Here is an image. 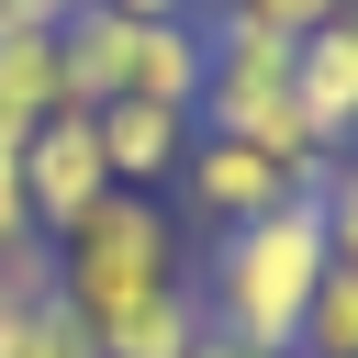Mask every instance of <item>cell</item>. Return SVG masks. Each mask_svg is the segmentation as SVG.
Returning a JSON list of instances; mask_svg holds the SVG:
<instances>
[{
  "label": "cell",
  "mask_w": 358,
  "mask_h": 358,
  "mask_svg": "<svg viewBox=\"0 0 358 358\" xmlns=\"http://www.w3.org/2000/svg\"><path fill=\"white\" fill-rule=\"evenodd\" d=\"M324 268H336V246H324V213H313V190H302V201H280V213H257V224H224V235L201 246L190 291H201V324H213V336L302 347V313H313V280H324Z\"/></svg>",
  "instance_id": "cell-1"
},
{
  "label": "cell",
  "mask_w": 358,
  "mask_h": 358,
  "mask_svg": "<svg viewBox=\"0 0 358 358\" xmlns=\"http://www.w3.org/2000/svg\"><path fill=\"white\" fill-rule=\"evenodd\" d=\"M201 358H291V347H246V336H201Z\"/></svg>",
  "instance_id": "cell-18"
},
{
  "label": "cell",
  "mask_w": 358,
  "mask_h": 358,
  "mask_svg": "<svg viewBox=\"0 0 358 358\" xmlns=\"http://www.w3.org/2000/svg\"><path fill=\"white\" fill-rule=\"evenodd\" d=\"M0 358H101V347H90V324H78L56 291H34V302L0 313Z\"/></svg>",
  "instance_id": "cell-11"
},
{
  "label": "cell",
  "mask_w": 358,
  "mask_h": 358,
  "mask_svg": "<svg viewBox=\"0 0 358 358\" xmlns=\"http://www.w3.org/2000/svg\"><path fill=\"white\" fill-rule=\"evenodd\" d=\"M67 112V67H56V22H0V134L22 145L34 123Z\"/></svg>",
  "instance_id": "cell-9"
},
{
  "label": "cell",
  "mask_w": 358,
  "mask_h": 358,
  "mask_svg": "<svg viewBox=\"0 0 358 358\" xmlns=\"http://www.w3.org/2000/svg\"><path fill=\"white\" fill-rule=\"evenodd\" d=\"M291 358H358V268L347 257L313 280V313H302V347Z\"/></svg>",
  "instance_id": "cell-12"
},
{
  "label": "cell",
  "mask_w": 358,
  "mask_h": 358,
  "mask_svg": "<svg viewBox=\"0 0 358 358\" xmlns=\"http://www.w3.org/2000/svg\"><path fill=\"white\" fill-rule=\"evenodd\" d=\"M313 213H324V246L358 268V145H347V157H324V179H313Z\"/></svg>",
  "instance_id": "cell-14"
},
{
  "label": "cell",
  "mask_w": 358,
  "mask_h": 358,
  "mask_svg": "<svg viewBox=\"0 0 358 358\" xmlns=\"http://www.w3.org/2000/svg\"><path fill=\"white\" fill-rule=\"evenodd\" d=\"M291 90H302V123L324 134V157H347L358 145V22L347 11L291 45Z\"/></svg>",
  "instance_id": "cell-8"
},
{
  "label": "cell",
  "mask_w": 358,
  "mask_h": 358,
  "mask_svg": "<svg viewBox=\"0 0 358 358\" xmlns=\"http://www.w3.org/2000/svg\"><path fill=\"white\" fill-rule=\"evenodd\" d=\"M101 190H112V168H101L90 112H56V123L22 134V213H34V235H67Z\"/></svg>",
  "instance_id": "cell-5"
},
{
  "label": "cell",
  "mask_w": 358,
  "mask_h": 358,
  "mask_svg": "<svg viewBox=\"0 0 358 358\" xmlns=\"http://www.w3.org/2000/svg\"><path fill=\"white\" fill-rule=\"evenodd\" d=\"M201 336H213V324H201V291L179 280V291H157L145 313H123V324L90 336V347H101V358H201Z\"/></svg>",
  "instance_id": "cell-10"
},
{
  "label": "cell",
  "mask_w": 358,
  "mask_h": 358,
  "mask_svg": "<svg viewBox=\"0 0 358 358\" xmlns=\"http://www.w3.org/2000/svg\"><path fill=\"white\" fill-rule=\"evenodd\" d=\"M201 67H213V34H201V11H179V22H123V90H112V101L190 112V101H201Z\"/></svg>",
  "instance_id": "cell-6"
},
{
  "label": "cell",
  "mask_w": 358,
  "mask_h": 358,
  "mask_svg": "<svg viewBox=\"0 0 358 358\" xmlns=\"http://www.w3.org/2000/svg\"><path fill=\"white\" fill-rule=\"evenodd\" d=\"M90 134H101L112 190H168V179H179V157H190V112H157V101H101V112H90Z\"/></svg>",
  "instance_id": "cell-7"
},
{
  "label": "cell",
  "mask_w": 358,
  "mask_h": 358,
  "mask_svg": "<svg viewBox=\"0 0 358 358\" xmlns=\"http://www.w3.org/2000/svg\"><path fill=\"white\" fill-rule=\"evenodd\" d=\"M123 22H179V11H201V0H112Z\"/></svg>",
  "instance_id": "cell-17"
},
{
  "label": "cell",
  "mask_w": 358,
  "mask_h": 358,
  "mask_svg": "<svg viewBox=\"0 0 358 358\" xmlns=\"http://www.w3.org/2000/svg\"><path fill=\"white\" fill-rule=\"evenodd\" d=\"M34 235V213H22V145L0 134V246H22Z\"/></svg>",
  "instance_id": "cell-16"
},
{
  "label": "cell",
  "mask_w": 358,
  "mask_h": 358,
  "mask_svg": "<svg viewBox=\"0 0 358 358\" xmlns=\"http://www.w3.org/2000/svg\"><path fill=\"white\" fill-rule=\"evenodd\" d=\"M34 291H56V268H45V235L0 246V313H11V302H34Z\"/></svg>",
  "instance_id": "cell-15"
},
{
  "label": "cell",
  "mask_w": 358,
  "mask_h": 358,
  "mask_svg": "<svg viewBox=\"0 0 358 358\" xmlns=\"http://www.w3.org/2000/svg\"><path fill=\"white\" fill-rule=\"evenodd\" d=\"M347 0H201V22H246V34H280V45H302V34H324Z\"/></svg>",
  "instance_id": "cell-13"
},
{
  "label": "cell",
  "mask_w": 358,
  "mask_h": 358,
  "mask_svg": "<svg viewBox=\"0 0 358 358\" xmlns=\"http://www.w3.org/2000/svg\"><path fill=\"white\" fill-rule=\"evenodd\" d=\"M201 34H213V67H201V101H190V123H201V134H235V145H268L280 168L324 179V134L302 123L291 45H280V34H246V22H201Z\"/></svg>",
  "instance_id": "cell-3"
},
{
  "label": "cell",
  "mask_w": 358,
  "mask_h": 358,
  "mask_svg": "<svg viewBox=\"0 0 358 358\" xmlns=\"http://www.w3.org/2000/svg\"><path fill=\"white\" fill-rule=\"evenodd\" d=\"M67 11H78V0H67Z\"/></svg>",
  "instance_id": "cell-20"
},
{
  "label": "cell",
  "mask_w": 358,
  "mask_h": 358,
  "mask_svg": "<svg viewBox=\"0 0 358 358\" xmlns=\"http://www.w3.org/2000/svg\"><path fill=\"white\" fill-rule=\"evenodd\" d=\"M347 22H358V0H347Z\"/></svg>",
  "instance_id": "cell-19"
},
{
  "label": "cell",
  "mask_w": 358,
  "mask_h": 358,
  "mask_svg": "<svg viewBox=\"0 0 358 358\" xmlns=\"http://www.w3.org/2000/svg\"><path fill=\"white\" fill-rule=\"evenodd\" d=\"M45 268H56V302H67L90 336H112L123 313H145L157 291L190 280V246H179L168 190H101L67 235H45Z\"/></svg>",
  "instance_id": "cell-2"
},
{
  "label": "cell",
  "mask_w": 358,
  "mask_h": 358,
  "mask_svg": "<svg viewBox=\"0 0 358 358\" xmlns=\"http://www.w3.org/2000/svg\"><path fill=\"white\" fill-rule=\"evenodd\" d=\"M168 190L201 213V235H224V224H257V213L302 201L313 179H302V168H280L268 145H235V134H201V123H190V157H179V179H168Z\"/></svg>",
  "instance_id": "cell-4"
}]
</instances>
